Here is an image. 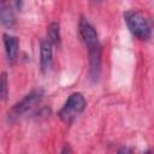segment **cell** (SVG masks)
I'll use <instances>...</instances> for the list:
<instances>
[{
  "instance_id": "cell-9",
  "label": "cell",
  "mask_w": 154,
  "mask_h": 154,
  "mask_svg": "<svg viewBox=\"0 0 154 154\" xmlns=\"http://www.w3.org/2000/svg\"><path fill=\"white\" fill-rule=\"evenodd\" d=\"M47 40L53 45L57 46L60 43V26L57 22H53L47 28Z\"/></svg>"
},
{
  "instance_id": "cell-6",
  "label": "cell",
  "mask_w": 154,
  "mask_h": 154,
  "mask_svg": "<svg viewBox=\"0 0 154 154\" xmlns=\"http://www.w3.org/2000/svg\"><path fill=\"white\" fill-rule=\"evenodd\" d=\"M89 52V78L96 82L101 71V47L88 49Z\"/></svg>"
},
{
  "instance_id": "cell-1",
  "label": "cell",
  "mask_w": 154,
  "mask_h": 154,
  "mask_svg": "<svg viewBox=\"0 0 154 154\" xmlns=\"http://www.w3.org/2000/svg\"><path fill=\"white\" fill-rule=\"evenodd\" d=\"M124 20L130 30V32L142 41H148L152 36V24L150 20L140 11L129 10L124 13Z\"/></svg>"
},
{
  "instance_id": "cell-11",
  "label": "cell",
  "mask_w": 154,
  "mask_h": 154,
  "mask_svg": "<svg viewBox=\"0 0 154 154\" xmlns=\"http://www.w3.org/2000/svg\"><path fill=\"white\" fill-rule=\"evenodd\" d=\"M13 2H14L16 8H17L18 11H20V10H22V6H23V0H13Z\"/></svg>"
},
{
  "instance_id": "cell-2",
  "label": "cell",
  "mask_w": 154,
  "mask_h": 154,
  "mask_svg": "<svg viewBox=\"0 0 154 154\" xmlns=\"http://www.w3.org/2000/svg\"><path fill=\"white\" fill-rule=\"evenodd\" d=\"M42 99H43V90L42 89L31 90L20 101L14 103L10 108V111L7 112V120L12 123V122H16L17 119L22 118L24 114H26L32 108H35L42 101Z\"/></svg>"
},
{
  "instance_id": "cell-7",
  "label": "cell",
  "mask_w": 154,
  "mask_h": 154,
  "mask_svg": "<svg viewBox=\"0 0 154 154\" xmlns=\"http://www.w3.org/2000/svg\"><path fill=\"white\" fill-rule=\"evenodd\" d=\"M53 45L46 38L42 40L40 43V66L41 71L46 72L51 69L52 66V60H53Z\"/></svg>"
},
{
  "instance_id": "cell-10",
  "label": "cell",
  "mask_w": 154,
  "mask_h": 154,
  "mask_svg": "<svg viewBox=\"0 0 154 154\" xmlns=\"http://www.w3.org/2000/svg\"><path fill=\"white\" fill-rule=\"evenodd\" d=\"M8 95V79H7V73L2 72L0 75V100L5 101Z\"/></svg>"
},
{
  "instance_id": "cell-5",
  "label": "cell",
  "mask_w": 154,
  "mask_h": 154,
  "mask_svg": "<svg viewBox=\"0 0 154 154\" xmlns=\"http://www.w3.org/2000/svg\"><path fill=\"white\" fill-rule=\"evenodd\" d=\"M4 46H5V52H6V58L10 64H14L18 58V49H19V38L17 36L10 35V34H4Z\"/></svg>"
},
{
  "instance_id": "cell-8",
  "label": "cell",
  "mask_w": 154,
  "mask_h": 154,
  "mask_svg": "<svg viewBox=\"0 0 154 154\" xmlns=\"http://www.w3.org/2000/svg\"><path fill=\"white\" fill-rule=\"evenodd\" d=\"M14 22L16 17L10 0H0V25L5 28H12Z\"/></svg>"
},
{
  "instance_id": "cell-4",
  "label": "cell",
  "mask_w": 154,
  "mask_h": 154,
  "mask_svg": "<svg viewBox=\"0 0 154 154\" xmlns=\"http://www.w3.org/2000/svg\"><path fill=\"white\" fill-rule=\"evenodd\" d=\"M78 30H79V35H81L83 42L85 43V46L88 47V49L101 47L100 41H99V36H97V32H96L95 28L85 18H81L79 19Z\"/></svg>"
},
{
  "instance_id": "cell-3",
  "label": "cell",
  "mask_w": 154,
  "mask_h": 154,
  "mask_svg": "<svg viewBox=\"0 0 154 154\" xmlns=\"http://www.w3.org/2000/svg\"><path fill=\"white\" fill-rule=\"evenodd\" d=\"M87 106V101L84 99V96L81 93H72L66 102L64 103V106L61 107V109L58 112L59 118L65 122V123H71L73 122L84 109Z\"/></svg>"
},
{
  "instance_id": "cell-14",
  "label": "cell",
  "mask_w": 154,
  "mask_h": 154,
  "mask_svg": "<svg viewBox=\"0 0 154 154\" xmlns=\"http://www.w3.org/2000/svg\"><path fill=\"white\" fill-rule=\"evenodd\" d=\"M91 1H93V2H100L101 0H91Z\"/></svg>"
},
{
  "instance_id": "cell-12",
  "label": "cell",
  "mask_w": 154,
  "mask_h": 154,
  "mask_svg": "<svg viewBox=\"0 0 154 154\" xmlns=\"http://www.w3.org/2000/svg\"><path fill=\"white\" fill-rule=\"evenodd\" d=\"M132 152V149H129V148H120V149H118V153H131Z\"/></svg>"
},
{
  "instance_id": "cell-13",
  "label": "cell",
  "mask_w": 154,
  "mask_h": 154,
  "mask_svg": "<svg viewBox=\"0 0 154 154\" xmlns=\"http://www.w3.org/2000/svg\"><path fill=\"white\" fill-rule=\"evenodd\" d=\"M66 152H70V153H71V152H72V149H71V148H69V147H65L64 149H61V153H66Z\"/></svg>"
}]
</instances>
